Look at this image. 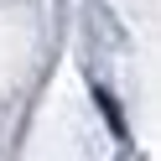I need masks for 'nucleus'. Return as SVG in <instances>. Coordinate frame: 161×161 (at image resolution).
I'll list each match as a JSON object with an SVG mask.
<instances>
[{
  "mask_svg": "<svg viewBox=\"0 0 161 161\" xmlns=\"http://www.w3.org/2000/svg\"><path fill=\"white\" fill-rule=\"evenodd\" d=\"M94 104L104 109V119H109V130H114V135H125V114H119V104H114V99L104 94V88H94Z\"/></svg>",
  "mask_w": 161,
  "mask_h": 161,
  "instance_id": "1",
  "label": "nucleus"
}]
</instances>
